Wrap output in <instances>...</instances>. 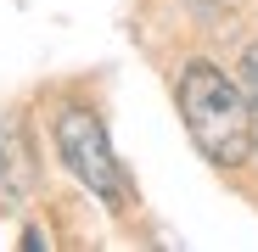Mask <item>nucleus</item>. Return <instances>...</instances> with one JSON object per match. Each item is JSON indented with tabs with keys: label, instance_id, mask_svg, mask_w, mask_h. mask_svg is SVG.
Masks as SVG:
<instances>
[{
	"label": "nucleus",
	"instance_id": "f03ea898",
	"mask_svg": "<svg viewBox=\"0 0 258 252\" xmlns=\"http://www.w3.org/2000/svg\"><path fill=\"white\" fill-rule=\"evenodd\" d=\"M56 146H62V162H68V174L90 191V196H101L107 207H123L129 196V174H123V162H118V151H112V140H107V123L90 112V107H62L56 112Z\"/></svg>",
	"mask_w": 258,
	"mask_h": 252
},
{
	"label": "nucleus",
	"instance_id": "20e7f679",
	"mask_svg": "<svg viewBox=\"0 0 258 252\" xmlns=\"http://www.w3.org/2000/svg\"><path fill=\"white\" fill-rule=\"evenodd\" d=\"M252 151H258V123H252Z\"/></svg>",
	"mask_w": 258,
	"mask_h": 252
},
{
	"label": "nucleus",
	"instance_id": "7ed1b4c3",
	"mask_svg": "<svg viewBox=\"0 0 258 252\" xmlns=\"http://www.w3.org/2000/svg\"><path fill=\"white\" fill-rule=\"evenodd\" d=\"M241 90H247V107H252V123H258V45L241 51Z\"/></svg>",
	"mask_w": 258,
	"mask_h": 252
},
{
	"label": "nucleus",
	"instance_id": "f257e3e1",
	"mask_svg": "<svg viewBox=\"0 0 258 252\" xmlns=\"http://www.w3.org/2000/svg\"><path fill=\"white\" fill-rule=\"evenodd\" d=\"M180 118L197 140V151L219 168H241L252 157V107L236 78H225L213 62H185L180 84H174Z\"/></svg>",
	"mask_w": 258,
	"mask_h": 252
}]
</instances>
